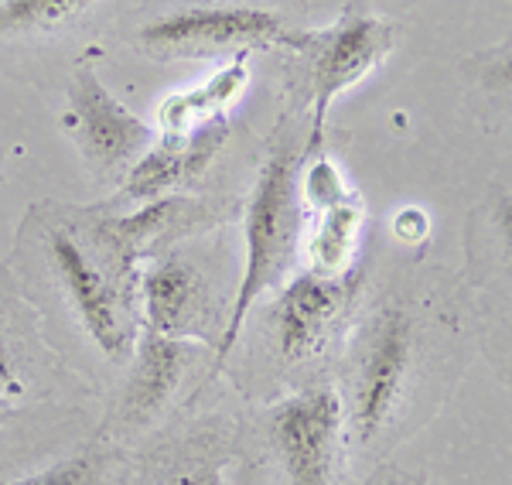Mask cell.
<instances>
[{"mask_svg": "<svg viewBox=\"0 0 512 485\" xmlns=\"http://www.w3.org/2000/svg\"><path fill=\"white\" fill-rule=\"evenodd\" d=\"M48 270L86 339L106 359L134 356L140 335L137 315V260L113 240L106 219L69 223L55 219L41 229Z\"/></svg>", "mask_w": 512, "mask_h": 485, "instance_id": "1", "label": "cell"}, {"mask_svg": "<svg viewBox=\"0 0 512 485\" xmlns=\"http://www.w3.org/2000/svg\"><path fill=\"white\" fill-rule=\"evenodd\" d=\"M304 161H308L304 147H297L294 137H284V141L274 144V151L263 158L260 171H256L250 202H246L243 267H239V284L216 345L219 366L236 349L253 304L267 291H277L294 270L304 229H308V205H304L301 195Z\"/></svg>", "mask_w": 512, "mask_h": 485, "instance_id": "2", "label": "cell"}, {"mask_svg": "<svg viewBox=\"0 0 512 485\" xmlns=\"http://www.w3.org/2000/svg\"><path fill=\"white\" fill-rule=\"evenodd\" d=\"M420 356L417 322L403 304H383L362 325L345 380V431L359 448L396 424L414 390Z\"/></svg>", "mask_w": 512, "mask_h": 485, "instance_id": "3", "label": "cell"}, {"mask_svg": "<svg viewBox=\"0 0 512 485\" xmlns=\"http://www.w3.org/2000/svg\"><path fill=\"white\" fill-rule=\"evenodd\" d=\"M311 31H297L284 18L263 7H185L164 14L140 28L137 45L144 55L161 62H212L253 55L263 48H291L304 52Z\"/></svg>", "mask_w": 512, "mask_h": 485, "instance_id": "4", "label": "cell"}, {"mask_svg": "<svg viewBox=\"0 0 512 485\" xmlns=\"http://www.w3.org/2000/svg\"><path fill=\"white\" fill-rule=\"evenodd\" d=\"M396 45V24L390 18L369 14L362 4H349L332 28L311 31L304 55L311 59V127L304 141V158H318L325 120L332 103L352 86H359Z\"/></svg>", "mask_w": 512, "mask_h": 485, "instance_id": "5", "label": "cell"}, {"mask_svg": "<svg viewBox=\"0 0 512 485\" xmlns=\"http://www.w3.org/2000/svg\"><path fill=\"white\" fill-rule=\"evenodd\" d=\"M62 127L96 178H123L158 137L151 123L103 86L93 55L79 59L72 69Z\"/></svg>", "mask_w": 512, "mask_h": 485, "instance_id": "6", "label": "cell"}, {"mask_svg": "<svg viewBox=\"0 0 512 485\" xmlns=\"http://www.w3.org/2000/svg\"><path fill=\"white\" fill-rule=\"evenodd\" d=\"M270 434L287 485H338L345 451V404L328 383H315L280 400Z\"/></svg>", "mask_w": 512, "mask_h": 485, "instance_id": "7", "label": "cell"}, {"mask_svg": "<svg viewBox=\"0 0 512 485\" xmlns=\"http://www.w3.org/2000/svg\"><path fill=\"white\" fill-rule=\"evenodd\" d=\"M137 308L144 332L185 342H216L226 325L209 277L188 253H164L137 277Z\"/></svg>", "mask_w": 512, "mask_h": 485, "instance_id": "8", "label": "cell"}, {"mask_svg": "<svg viewBox=\"0 0 512 485\" xmlns=\"http://www.w3.org/2000/svg\"><path fill=\"white\" fill-rule=\"evenodd\" d=\"M355 270L345 277H325L315 270L294 274L280 284L274 304L277 325V356L284 363H308L325 349L328 335L342 322L355 291Z\"/></svg>", "mask_w": 512, "mask_h": 485, "instance_id": "9", "label": "cell"}, {"mask_svg": "<svg viewBox=\"0 0 512 485\" xmlns=\"http://www.w3.org/2000/svg\"><path fill=\"white\" fill-rule=\"evenodd\" d=\"M229 141L226 117L198 123L188 134H161L123 175V199L154 202L178 188L195 185Z\"/></svg>", "mask_w": 512, "mask_h": 485, "instance_id": "10", "label": "cell"}, {"mask_svg": "<svg viewBox=\"0 0 512 485\" xmlns=\"http://www.w3.org/2000/svg\"><path fill=\"white\" fill-rule=\"evenodd\" d=\"M127 393H123V417L130 424H147L175 400L185 383L188 366L195 359V342L168 339V335L140 332L134 345Z\"/></svg>", "mask_w": 512, "mask_h": 485, "instance_id": "11", "label": "cell"}, {"mask_svg": "<svg viewBox=\"0 0 512 485\" xmlns=\"http://www.w3.org/2000/svg\"><path fill=\"white\" fill-rule=\"evenodd\" d=\"M205 216H209V209L202 202L185 199V195H164V199L144 202V209L134 216L106 219V226H110L113 240L123 246V253L140 263L154 257L161 246H171L202 229Z\"/></svg>", "mask_w": 512, "mask_h": 485, "instance_id": "12", "label": "cell"}, {"mask_svg": "<svg viewBox=\"0 0 512 485\" xmlns=\"http://www.w3.org/2000/svg\"><path fill=\"white\" fill-rule=\"evenodd\" d=\"M246 59H250V55H236V59H229L222 65L216 76L205 79L202 86L168 96L158 113L161 134H185V130H195L198 123L212 120L216 113L226 117L229 106H233L239 96L246 93V86H250Z\"/></svg>", "mask_w": 512, "mask_h": 485, "instance_id": "13", "label": "cell"}, {"mask_svg": "<svg viewBox=\"0 0 512 485\" xmlns=\"http://www.w3.org/2000/svg\"><path fill=\"white\" fill-rule=\"evenodd\" d=\"M362 226H366V212H362L359 199H345L332 205V209L318 212L315 233L308 240V263L315 274L325 277H345L355 270V257H359Z\"/></svg>", "mask_w": 512, "mask_h": 485, "instance_id": "14", "label": "cell"}, {"mask_svg": "<svg viewBox=\"0 0 512 485\" xmlns=\"http://www.w3.org/2000/svg\"><path fill=\"white\" fill-rule=\"evenodd\" d=\"M99 0H0V38L52 35L76 24Z\"/></svg>", "mask_w": 512, "mask_h": 485, "instance_id": "15", "label": "cell"}, {"mask_svg": "<svg viewBox=\"0 0 512 485\" xmlns=\"http://www.w3.org/2000/svg\"><path fill=\"white\" fill-rule=\"evenodd\" d=\"M301 195H304V205H308L311 212H325V209H332V205H338V202L352 199V192L342 182V171H338V164L328 161V158L304 161Z\"/></svg>", "mask_w": 512, "mask_h": 485, "instance_id": "16", "label": "cell"}, {"mask_svg": "<svg viewBox=\"0 0 512 485\" xmlns=\"http://www.w3.org/2000/svg\"><path fill=\"white\" fill-rule=\"evenodd\" d=\"M21 485H106L103 458L99 455H76L69 462H59L45 472L31 475Z\"/></svg>", "mask_w": 512, "mask_h": 485, "instance_id": "17", "label": "cell"}, {"mask_svg": "<svg viewBox=\"0 0 512 485\" xmlns=\"http://www.w3.org/2000/svg\"><path fill=\"white\" fill-rule=\"evenodd\" d=\"M21 393H24V380L18 373V359H14L11 339H7L4 315H0V397L14 400V397H21Z\"/></svg>", "mask_w": 512, "mask_h": 485, "instance_id": "18", "label": "cell"}, {"mask_svg": "<svg viewBox=\"0 0 512 485\" xmlns=\"http://www.w3.org/2000/svg\"><path fill=\"white\" fill-rule=\"evenodd\" d=\"M393 233L400 243H424L427 240V216L420 209H414V205H407V209L396 212Z\"/></svg>", "mask_w": 512, "mask_h": 485, "instance_id": "19", "label": "cell"}, {"mask_svg": "<svg viewBox=\"0 0 512 485\" xmlns=\"http://www.w3.org/2000/svg\"><path fill=\"white\" fill-rule=\"evenodd\" d=\"M164 485H229V482L219 465H195V468H185V472L171 475Z\"/></svg>", "mask_w": 512, "mask_h": 485, "instance_id": "20", "label": "cell"}, {"mask_svg": "<svg viewBox=\"0 0 512 485\" xmlns=\"http://www.w3.org/2000/svg\"><path fill=\"white\" fill-rule=\"evenodd\" d=\"M376 485H427L424 475H407V472H393V475H383V482Z\"/></svg>", "mask_w": 512, "mask_h": 485, "instance_id": "21", "label": "cell"}, {"mask_svg": "<svg viewBox=\"0 0 512 485\" xmlns=\"http://www.w3.org/2000/svg\"><path fill=\"white\" fill-rule=\"evenodd\" d=\"M0 404H7V400H4V397H0Z\"/></svg>", "mask_w": 512, "mask_h": 485, "instance_id": "22", "label": "cell"}]
</instances>
